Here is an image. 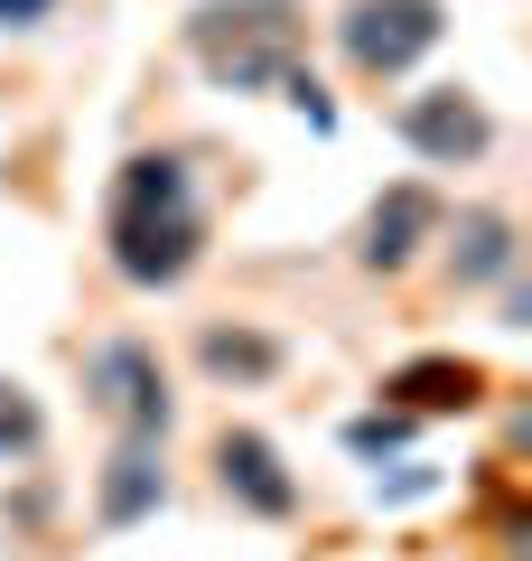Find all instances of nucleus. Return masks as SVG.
<instances>
[{"label": "nucleus", "mask_w": 532, "mask_h": 561, "mask_svg": "<svg viewBox=\"0 0 532 561\" xmlns=\"http://www.w3.org/2000/svg\"><path fill=\"white\" fill-rule=\"evenodd\" d=\"M271 94H280V103H290V113H299V122H309V131H336V103H327V84H317V76H309V66H290V76H280V84H271Z\"/></svg>", "instance_id": "obj_14"}, {"label": "nucleus", "mask_w": 532, "mask_h": 561, "mask_svg": "<svg viewBox=\"0 0 532 561\" xmlns=\"http://www.w3.org/2000/svg\"><path fill=\"white\" fill-rule=\"evenodd\" d=\"M47 449V402L20 375H0V459H38Z\"/></svg>", "instance_id": "obj_12"}, {"label": "nucleus", "mask_w": 532, "mask_h": 561, "mask_svg": "<svg viewBox=\"0 0 532 561\" xmlns=\"http://www.w3.org/2000/svg\"><path fill=\"white\" fill-rule=\"evenodd\" d=\"M393 140L412 160H430V169H486L495 140H505V122L486 113L476 84L449 76V84H412V94L393 103Z\"/></svg>", "instance_id": "obj_5"}, {"label": "nucleus", "mask_w": 532, "mask_h": 561, "mask_svg": "<svg viewBox=\"0 0 532 561\" xmlns=\"http://www.w3.org/2000/svg\"><path fill=\"white\" fill-rule=\"evenodd\" d=\"M206 468H216V496L234 515H253V524H299V505H309L299 478H290V459L271 449V431H253V421H216Z\"/></svg>", "instance_id": "obj_6"}, {"label": "nucleus", "mask_w": 532, "mask_h": 561, "mask_svg": "<svg viewBox=\"0 0 532 561\" xmlns=\"http://www.w3.org/2000/svg\"><path fill=\"white\" fill-rule=\"evenodd\" d=\"M177 47L216 94H271L290 66H309V0H197Z\"/></svg>", "instance_id": "obj_2"}, {"label": "nucleus", "mask_w": 532, "mask_h": 561, "mask_svg": "<svg viewBox=\"0 0 532 561\" xmlns=\"http://www.w3.org/2000/svg\"><path fill=\"white\" fill-rule=\"evenodd\" d=\"M412 431H420L412 412H393V402H374V412H355V421H346V449H355V459H393V449L412 440Z\"/></svg>", "instance_id": "obj_13"}, {"label": "nucleus", "mask_w": 532, "mask_h": 561, "mask_svg": "<svg viewBox=\"0 0 532 561\" xmlns=\"http://www.w3.org/2000/svg\"><path fill=\"white\" fill-rule=\"evenodd\" d=\"M169 505V440H113L94 468V524L103 534H131Z\"/></svg>", "instance_id": "obj_11"}, {"label": "nucleus", "mask_w": 532, "mask_h": 561, "mask_svg": "<svg viewBox=\"0 0 532 561\" xmlns=\"http://www.w3.org/2000/svg\"><path fill=\"white\" fill-rule=\"evenodd\" d=\"M216 243V206L187 150H131V160L103 179V272L140 300L177 290V280L206 262Z\"/></svg>", "instance_id": "obj_1"}, {"label": "nucleus", "mask_w": 532, "mask_h": 561, "mask_svg": "<svg viewBox=\"0 0 532 561\" xmlns=\"http://www.w3.org/2000/svg\"><path fill=\"white\" fill-rule=\"evenodd\" d=\"M327 38H336V57H346V76L365 84V94H383V84H402L439 38H449V0H346L327 20Z\"/></svg>", "instance_id": "obj_4"}, {"label": "nucleus", "mask_w": 532, "mask_h": 561, "mask_svg": "<svg viewBox=\"0 0 532 561\" xmlns=\"http://www.w3.org/2000/svg\"><path fill=\"white\" fill-rule=\"evenodd\" d=\"M439 216H449V197H439V187L393 179L365 216H355V272H365V280H402V272L439 243Z\"/></svg>", "instance_id": "obj_8"}, {"label": "nucleus", "mask_w": 532, "mask_h": 561, "mask_svg": "<svg viewBox=\"0 0 532 561\" xmlns=\"http://www.w3.org/2000/svg\"><path fill=\"white\" fill-rule=\"evenodd\" d=\"M374 402H393V412L412 421H476L495 402V375L476 356H449V346H430V356H402L393 375L374 383Z\"/></svg>", "instance_id": "obj_9"}, {"label": "nucleus", "mask_w": 532, "mask_h": 561, "mask_svg": "<svg viewBox=\"0 0 532 561\" xmlns=\"http://www.w3.org/2000/svg\"><path fill=\"white\" fill-rule=\"evenodd\" d=\"M47 20H57V0H0V38H28Z\"/></svg>", "instance_id": "obj_15"}, {"label": "nucleus", "mask_w": 532, "mask_h": 561, "mask_svg": "<svg viewBox=\"0 0 532 561\" xmlns=\"http://www.w3.org/2000/svg\"><path fill=\"white\" fill-rule=\"evenodd\" d=\"M523 272V225H513V206H449L439 216V280H449L458 300H476V290H505V280Z\"/></svg>", "instance_id": "obj_7"}, {"label": "nucleus", "mask_w": 532, "mask_h": 561, "mask_svg": "<svg viewBox=\"0 0 532 561\" xmlns=\"http://www.w3.org/2000/svg\"><path fill=\"white\" fill-rule=\"evenodd\" d=\"M84 402L113 440H169L177 431V383H169V356L159 337L140 328H113V337L84 346Z\"/></svg>", "instance_id": "obj_3"}, {"label": "nucleus", "mask_w": 532, "mask_h": 561, "mask_svg": "<svg viewBox=\"0 0 532 561\" xmlns=\"http://www.w3.org/2000/svg\"><path fill=\"white\" fill-rule=\"evenodd\" d=\"M187 356H197V375L224 383V393H262V383L290 375V337L262 328V319H197Z\"/></svg>", "instance_id": "obj_10"}]
</instances>
